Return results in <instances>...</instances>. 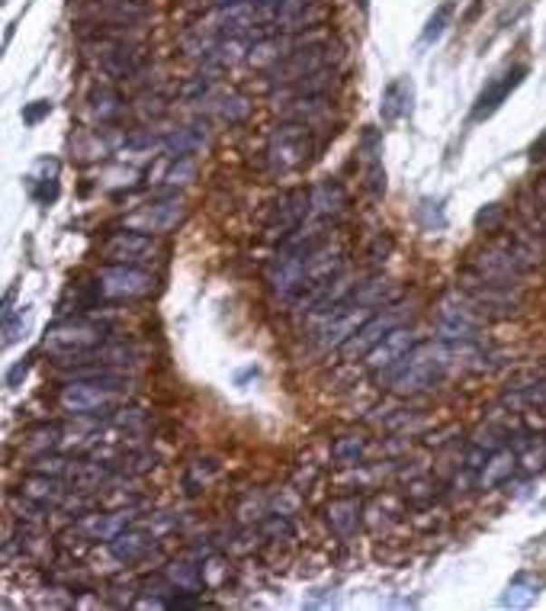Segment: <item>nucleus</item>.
<instances>
[{
    "label": "nucleus",
    "instance_id": "obj_29",
    "mask_svg": "<svg viewBox=\"0 0 546 611\" xmlns=\"http://www.w3.org/2000/svg\"><path fill=\"white\" fill-rule=\"evenodd\" d=\"M251 113V103L248 97H242V93H228V97H222L219 103V116L228 122H244Z\"/></svg>",
    "mask_w": 546,
    "mask_h": 611
},
{
    "label": "nucleus",
    "instance_id": "obj_22",
    "mask_svg": "<svg viewBox=\"0 0 546 611\" xmlns=\"http://www.w3.org/2000/svg\"><path fill=\"white\" fill-rule=\"evenodd\" d=\"M168 583L174 586L177 592H187V596H203V567H196L193 560H170L168 563Z\"/></svg>",
    "mask_w": 546,
    "mask_h": 611
},
{
    "label": "nucleus",
    "instance_id": "obj_19",
    "mask_svg": "<svg viewBox=\"0 0 546 611\" xmlns=\"http://www.w3.org/2000/svg\"><path fill=\"white\" fill-rule=\"evenodd\" d=\"M23 492H26L29 499H36V502L49 505V509H55V505H64L68 502V480L62 477H49V473H33V477L26 480V486H23Z\"/></svg>",
    "mask_w": 546,
    "mask_h": 611
},
{
    "label": "nucleus",
    "instance_id": "obj_35",
    "mask_svg": "<svg viewBox=\"0 0 546 611\" xmlns=\"http://www.w3.org/2000/svg\"><path fill=\"white\" fill-rule=\"evenodd\" d=\"M29 367H33V361H29V357H23L20 364H14V370L7 373V386H10V390H16V386H20V380H26Z\"/></svg>",
    "mask_w": 546,
    "mask_h": 611
},
{
    "label": "nucleus",
    "instance_id": "obj_30",
    "mask_svg": "<svg viewBox=\"0 0 546 611\" xmlns=\"http://www.w3.org/2000/svg\"><path fill=\"white\" fill-rule=\"evenodd\" d=\"M58 428L55 425H43L36 428V432H29V441H26V448L29 451H39V454H45V451H52L58 444Z\"/></svg>",
    "mask_w": 546,
    "mask_h": 611
},
{
    "label": "nucleus",
    "instance_id": "obj_9",
    "mask_svg": "<svg viewBox=\"0 0 546 611\" xmlns=\"http://www.w3.org/2000/svg\"><path fill=\"white\" fill-rule=\"evenodd\" d=\"M312 213V203H309V190H290L273 203L270 209V219H267V235L270 238H277V242H286L296 228L305 226Z\"/></svg>",
    "mask_w": 546,
    "mask_h": 611
},
{
    "label": "nucleus",
    "instance_id": "obj_27",
    "mask_svg": "<svg viewBox=\"0 0 546 611\" xmlns=\"http://www.w3.org/2000/svg\"><path fill=\"white\" fill-rule=\"evenodd\" d=\"M91 110L100 116V122H113L122 116V110H126V103H122V97L116 91H110V87H100V91L91 93Z\"/></svg>",
    "mask_w": 546,
    "mask_h": 611
},
{
    "label": "nucleus",
    "instance_id": "obj_10",
    "mask_svg": "<svg viewBox=\"0 0 546 611\" xmlns=\"http://www.w3.org/2000/svg\"><path fill=\"white\" fill-rule=\"evenodd\" d=\"M142 64H145V52L135 43H116V39H110V43L103 45V52H100V68L116 81H126L132 78V74H139Z\"/></svg>",
    "mask_w": 546,
    "mask_h": 611
},
{
    "label": "nucleus",
    "instance_id": "obj_15",
    "mask_svg": "<svg viewBox=\"0 0 546 611\" xmlns=\"http://www.w3.org/2000/svg\"><path fill=\"white\" fill-rule=\"evenodd\" d=\"M277 110L286 116L290 122H299V126H319L321 120L331 116V100L328 97H290V100H277Z\"/></svg>",
    "mask_w": 546,
    "mask_h": 611
},
{
    "label": "nucleus",
    "instance_id": "obj_23",
    "mask_svg": "<svg viewBox=\"0 0 546 611\" xmlns=\"http://www.w3.org/2000/svg\"><path fill=\"white\" fill-rule=\"evenodd\" d=\"M193 174H196V164H193V158H168V161L158 168L155 184H161L164 190H170V193H177V187L190 184Z\"/></svg>",
    "mask_w": 546,
    "mask_h": 611
},
{
    "label": "nucleus",
    "instance_id": "obj_24",
    "mask_svg": "<svg viewBox=\"0 0 546 611\" xmlns=\"http://www.w3.org/2000/svg\"><path fill=\"white\" fill-rule=\"evenodd\" d=\"M412 81L402 78V81H392L383 93V116L386 120H402V116L412 113Z\"/></svg>",
    "mask_w": 546,
    "mask_h": 611
},
{
    "label": "nucleus",
    "instance_id": "obj_2",
    "mask_svg": "<svg viewBox=\"0 0 546 611\" xmlns=\"http://www.w3.org/2000/svg\"><path fill=\"white\" fill-rule=\"evenodd\" d=\"M129 386L126 373L122 377H84V380H68L58 393V405L68 415H100L110 412L120 402L122 390Z\"/></svg>",
    "mask_w": 546,
    "mask_h": 611
},
{
    "label": "nucleus",
    "instance_id": "obj_8",
    "mask_svg": "<svg viewBox=\"0 0 546 611\" xmlns=\"http://www.w3.org/2000/svg\"><path fill=\"white\" fill-rule=\"evenodd\" d=\"M161 255L158 248L155 235H142V232H132V228H122V232H113L103 242V257L107 264H148Z\"/></svg>",
    "mask_w": 546,
    "mask_h": 611
},
{
    "label": "nucleus",
    "instance_id": "obj_18",
    "mask_svg": "<svg viewBox=\"0 0 546 611\" xmlns=\"http://www.w3.org/2000/svg\"><path fill=\"white\" fill-rule=\"evenodd\" d=\"M209 145L206 126H177L164 135V149L170 158H193Z\"/></svg>",
    "mask_w": 546,
    "mask_h": 611
},
{
    "label": "nucleus",
    "instance_id": "obj_37",
    "mask_svg": "<svg viewBox=\"0 0 546 611\" xmlns=\"http://www.w3.org/2000/svg\"><path fill=\"white\" fill-rule=\"evenodd\" d=\"M148 467H155V454H132L126 463L129 473H142V470H148Z\"/></svg>",
    "mask_w": 546,
    "mask_h": 611
},
{
    "label": "nucleus",
    "instance_id": "obj_3",
    "mask_svg": "<svg viewBox=\"0 0 546 611\" xmlns=\"http://www.w3.org/2000/svg\"><path fill=\"white\" fill-rule=\"evenodd\" d=\"M315 151L312 132L309 126H299V122H283L280 129H273L267 139V149H263V158L273 171H296L302 164H309Z\"/></svg>",
    "mask_w": 546,
    "mask_h": 611
},
{
    "label": "nucleus",
    "instance_id": "obj_16",
    "mask_svg": "<svg viewBox=\"0 0 546 611\" xmlns=\"http://www.w3.org/2000/svg\"><path fill=\"white\" fill-rule=\"evenodd\" d=\"M309 203H312V219H338L344 209H348V190L338 184V180H321L309 190Z\"/></svg>",
    "mask_w": 546,
    "mask_h": 611
},
{
    "label": "nucleus",
    "instance_id": "obj_13",
    "mask_svg": "<svg viewBox=\"0 0 546 611\" xmlns=\"http://www.w3.org/2000/svg\"><path fill=\"white\" fill-rule=\"evenodd\" d=\"M325 10L319 7V0H280L277 4V20H273V29H283V33H299V29H309L315 23H321Z\"/></svg>",
    "mask_w": 546,
    "mask_h": 611
},
{
    "label": "nucleus",
    "instance_id": "obj_20",
    "mask_svg": "<svg viewBox=\"0 0 546 611\" xmlns=\"http://www.w3.org/2000/svg\"><path fill=\"white\" fill-rule=\"evenodd\" d=\"M107 544H110V554H113L120 563H139L151 550L155 538L139 531V528H126V531H120L113 540H107Z\"/></svg>",
    "mask_w": 546,
    "mask_h": 611
},
{
    "label": "nucleus",
    "instance_id": "obj_5",
    "mask_svg": "<svg viewBox=\"0 0 546 611\" xmlns=\"http://www.w3.org/2000/svg\"><path fill=\"white\" fill-rule=\"evenodd\" d=\"M408 315H412V309H408L405 303L383 306L379 313H373L360 328H357V335L350 338V342H344V348H340V351H344V357H367L369 351L377 348L386 335L392 332V328L405 325V322H408Z\"/></svg>",
    "mask_w": 546,
    "mask_h": 611
},
{
    "label": "nucleus",
    "instance_id": "obj_34",
    "mask_svg": "<svg viewBox=\"0 0 546 611\" xmlns=\"http://www.w3.org/2000/svg\"><path fill=\"white\" fill-rule=\"evenodd\" d=\"M511 592H518V596H508V598H504V605H531L533 598H537V592H540V589H531V592H527V589H524V579H518V583L511 586Z\"/></svg>",
    "mask_w": 546,
    "mask_h": 611
},
{
    "label": "nucleus",
    "instance_id": "obj_32",
    "mask_svg": "<svg viewBox=\"0 0 546 611\" xmlns=\"http://www.w3.org/2000/svg\"><path fill=\"white\" fill-rule=\"evenodd\" d=\"M502 219H504V209L498 207V203H489L485 209H479V216H475V226L485 228V232H495Z\"/></svg>",
    "mask_w": 546,
    "mask_h": 611
},
{
    "label": "nucleus",
    "instance_id": "obj_6",
    "mask_svg": "<svg viewBox=\"0 0 546 611\" xmlns=\"http://www.w3.org/2000/svg\"><path fill=\"white\" fill-rule=\"evenodd\" d=\"M151 286H155V277L135 264H107L97 270L100 299H139L148 296Z\"/></svg>",
    "mask_w": 546,
    "mask_h": 611
},
{
    "label": "nucleus",
    "instance_id": "obj_17",
    "mask_svg": "<svg viewBox=\"0 0 546 611\" xmlns=\"http://www.w3.org/2000/svg\"><path fill=\"white\" fill-rule=\"evenodd\" d=\"M325 519H328V528H331L338 538H350V534H357V528H360L363 521V502L354 496L331 499L325 509Z\"/></svg>",
    "mask_w": 546,
    "mask_h": 611
},
{
    "label": "nucleus",
    "instance_id": "obj_40",
    "mask_svg": "<svg viewBox=\"0 0 546 611\" xmlns=\"http://www.w3.org/2000/svg\"><path fill=\"white\" fill-rule=\"evenodd\" d=\"M367 4H369V0H360V7H363V10H367Z\"/></svg>",
    "mask_w": 546,
    "mask_h": 611
},
{
    "label": "nucleus",
    "instance_id": "obj_25",
    "mask_svg": "<svg viewBox=\"0 0 546 611\" xmlns=\"http://www.w3.org/2000/svg\"><path fill=\"white\" fill-rule=\"evenodd\" d=\"M354 299L363 306H373V309H383V306L396 303L398 299V290L392 286V280L386 277H373V280H363L360 286L354 290Z\"/></svg>",
    "mask_w": 546,
    "mask_h": 611
},
{
    "label": "nucleus",
    "instance_id": "obj_28",
    "mask_svg": "<svg viewBox=\"0 0 546 611\" xmlns=\"http://www.w3.org/2000/svg\"><path fill=\"white\" fill-rule=\"evenodd\" d=\"M10 512H14L23 525H43L45 515H49V505L36 502V499H29L26 492H20V496H10Z\"/></svg>",
    "mask_w": 546,
    "mask_h": 611
},
{
    "label": "nucleus",
    "instance_id": "obj_4",
    "mask_svg": "<svg viewBox=\"0 0 546 611\" xmlns=\"http://www.w3.org/2000/svg\"><path fill=\"white\" fill-rule=\"evenodd\" d=\"M187 216L184 199L177 193H168V197H158L151 203H142V207L129 213L122 219V228H132V232H142V235H164L170 228H177Z\"/></svg>",
    "mask_w": 546,
    "mask_h": 611
},
{
    "label": "nucleus",
    "instance_id": "obj_7",
    "mask_svg": "<svg viewBox=\"0 0 546 611\" xmlns=\"http://www.w3.org/2000/svg\"><path fill=\"white\" fill-rule=\"evenodd\" d=\"M328 52H331V45L328 43L299 45V49H292L290 55L277 64V68H270V78H273V84L286 87V84H292V81L305 78V74L321 72V68L331 64V55H328Z\"/></svg>",
    "mask_w": 546,
    "mask_h": 611
},
{
    "label": "nucleus",
    "instance_id": "obj_39",
    "mask_svg": "<svg viewBox=\"0 0 546 611\" xmlns=\"http://www.w3.org/2000/svg\"><path fill=\"white\" fill-rule=\"evenodd\" d=\"M533 193H537V199H540V203H543V207H546V178L540 180L537 187H533Z\"/></svg>",
    "mask_w": 546,
    "mask_h": 611
},
{
    "label": "nucleus",
    "instance_id": "obj_12",
    "mask_svg": "<svg viewBox=\"0 0 546 611\" xmlns=\"http://www.w3.org/2000/svg\"><path fill=\"white\" fill-rule=\"evenodd\" d=\"M527 78V64H518V68H511L508 74H502L498 81H492L489 87H485L483 93H479V100H475V107H473V120L475 122H483L489 120L492 113H495L498 107H502L504 100L511 97V93L518 91L521 81Z\"/></svg>",
    "mask_w": 546,
    "mask_h": 611
},
{
    "label": "nucleus",
    "instance_id": "obj_33",
    "mask_svg": "<svg viewBox=\"0 0 546 611\" xmlns=\"http://www.w3.org/2000/svg\"><path fill=\"white\" fill-rule=\"evenodd\" d=\"M209 91H213V74H193V81L184 87V97L199 100V97H206Z\"/></svg>",
    "mask_w": 546,
    "mask_h": 611
},
{
    "label": "nucleus",
    "instance_id": "obj_38",
    "mask_svg": "<svg viewBox=\"0 0 546 611\" xmlns=\"http://www.w3.org/2000/svg\"><path fill=\"white\" fill-rule=\"evenodd\" d=\"M49 110H52V103H49V100H39L36 107H29V110H26V113H23V120H26V122H29V126H36V122H39V120H43V116H45V113H49Z\"/></svg>",
    "mask_w": 546,
    "mask_h": 611
},
{
    "label": "nucleus",
    "instance_id": "obj_1",
    "mask_svg": "<svg viewBox=\"0 0 546 611\" xmlns=\"http://www.w3.org/2000/svg\"><path fill=\"white\" fill-rule=\"evenodd\" d=\"M107 332L110 328L97 319H64L45 335V354L58 367H78L91 357L93 348L107 342Z\"/></svg>",
    "mask_w": 546,
    "mask_h": 611
},
{
    "label": "nucleus",
    "instance_id": "obj_31",
    "mask_svg": "<svg viewBox=\"0 0 546 611\" xmlns=\"http://www.w3.org/2000/svg\"><path fill=\"white\" fill-rule=\"evenodd\" d=\"M450 14H454V7H450V4H444V7H440L437 14H434L431 20H427L425 33H421V43H437V39L444 36V29H447Z\"/></svg>",
    "mask_w": 546,
    "mask_h": 611
},
{
    "label": "nucleus",
    "instance_id": "obj_21",
    "mask_svg": "<svg viewBox=\"0 0 546 611\" xmlns=\"http://www.w3.org/2000/svg\"><path fill=\"white\" fill-rule=\"evenodd\" d=\"M514 470H518V451L498 448L495 454L485 461V467L479 470V490H492V486L504 483Z\"/></svg>",
    "mask_w": 546,
    "mask_h": 611
},
{
    "label": "nucleus",
    "instance_id": "obj_36",
    "mask_svg": "<svg viewBox=\"0 0 546 611\" xmlns=\"http://www.w3.org/2000/svg\"><path fill=\"white\" fill-rule=\"evenodd\" d=\"M389 251H392V238H389V235H379L377 245L369 248V261H373V264L386 261V255H389Z\"/></svg>",
    "mask_w": 546,
    "mask_h": 611
},
{
    "label": "nucleus",
    "instance_id": "obj_14",
    "mask_svg": "<svg viewBox=\"0 0 546 611\" xmlns=\"http://www.w3.org/2000/svg\"><path fill=\"white\" fill-rule=\"evenodd\" d=\"M139 519V509H116V512H91L78 521V531L87 534L91 540H113L120 531H126L132 521Z\"/></svg>",
    "mask_w": 546,
    "mask_h": 611
},
{
    "label": "nucleus",
    "instance_id": "obj_11",
    "mask_svg": "<svg viewBox=\"0 0 546 611\" xmlns=\"http://www.w3.org/2000/svg\"><path fill=\"white\" fill-rule=\"evenodd\" d=\"M415 332L412 328H405V325H398V328H392L389 335H386L383 342L377 344V348L369 351L367 354V367L373 370V373H386V370L392 367V364H398L402 361L408 351L415 348Z\"/></svg>",
    "mask_w": 546,
    "mask_h": 611
},
{
    "label": "nucleus",
    "instance_id": "obj_26",
    "mask_svg": "<svg viewBox=\"0 0 546 611\" xmlns=\"http://www.w3.org/2000/svg\"><path fill=\"white\" fill-rule=\"evenodd\" d=\"M369 444L363 434H344V438L334 441V448H331V461L338 463V467L350 470V467H360L363 457H367Z\"/></svg>",
    "mask_w": 546,
    "mask_h": 611
}]
</instances>
